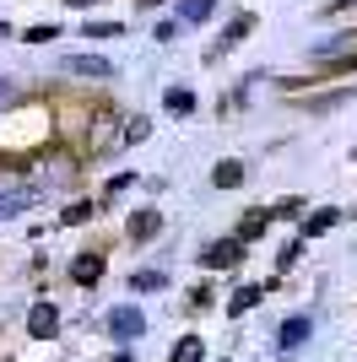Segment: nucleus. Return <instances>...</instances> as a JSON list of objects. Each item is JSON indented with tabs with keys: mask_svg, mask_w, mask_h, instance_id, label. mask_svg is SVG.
I'll list each match as a JSON object with an SVG mask.
<instances>
[{
	"mask_svg": "<svg viewBox=\"0 0 357 362\" xmlns=\"http://www.w3.org/2000/svg\"><path fill=\"white\" fill-rule=\"evenodd\" d=\"M336 222H341V211H336V206H314V211L303 216V238H325Z\"/></svg>",
	"mask_w": 357,
	"mask_h": 362,
	"instance_id": "9",
	"label": "nucleus"
},
{
	"mask_svg": "<svg viewBox=\"0 0 357 362\" xmlns=\"http://www.w3.org/2000/svg\"><path fill=\"white\" fill-rule=\"evenodd\" d=\"M271 216L276 222H298V216H309V206L303 200H282V206H271Z\"/></svg>",
	"mask_w": 357,
	"mask_h": 362,
	"instance_id": "19",
	"label": "nucleus"
},
{
	"mask_svg": "<svg viewBox=\"0 0 357 362\" xmlns=\"http://www.w3.org/2000/svg\"><path fill=\"white\" fill-rule=\"evenodd\" d=\"M298 259H303V238H293V243L282 249V255H276V271H293Z\"/></svg>",
	"mask_w": 357,
	"mask_h": 362,
	"instance_id": "22",
	"label": "nucleus"
},
{
	"mask_svg": "<svg viewBox=\"0 0 357 362\" xmlns=\"http://www.w3.org/2000/svg\"><path fill=\"white\" fill-rule=\"evenodd\" d=\"M60 71H65V76H92V81H114V60H103V54H87V49L65 54V60H60Z\"/></svg>",
	"mask_w": 357,
	"mask_h": 362,
	"instance_id": "2",
	"label": "nucleus"
},
{
	"mask_svg": "<svg viewBox=\"0 0 357 362\" xmlns=\"http://www.w3.org/2000/svg\"><path fill=\"white\" fill-rule=\"evenodd\" d=\"M65 6H71V11H81V6H92V0H65Z\"/></svg>",
	"mask_w": 357,
	"mask_h": 362,
	"instance_id": "28",
	"label": "nucleus"
},
{
	"mask_svg": "<svg viewBox=\"0 0 357 362\" xmlns=\"http://www.w3.org/2000/svg\"><path fill=\"white\" fill-rule=\"evenodd\" d=\"M33 206V189H0V216H22Z\"/></svg>",
	"mask_w": 357,
	"mask_h": 362,
	"instance_id": "12",
	"label": "nucleus"
},
{
	"mask_svg": "<svg viewBox=\"0 0 357 362\" xmlns=\"http://www.w3.org/2000/svg\"><path fill=\"white\" fill-rule=\"evenodd\" d=\"M217 0H178V22H206Z\"/></svg>",
	"mask_w": 357,
	"mask_h": 362,
	"instance_id": "16",
	"label": "nucleus"
},
{
	"mask_svg": "<svg viewBox=\"0 0 357 362\" xmlns=\"http://www.w3.org/2000/svg\"><path fill=\"white\" fill-rule=\"evenodd\" d=\"M163 103L174 108V114H190V108H195V92H190V87H174V92L163 98Z\"/></svg>",
	"mask_w": 357,
	"mask_h": 362,
	"instance_id": "20",
	"label": "nucleus"
},
{
	"mask_svg": "<svg viewBox=\"0 0 357 362\" xmlns=\"http://www.w3.org/2000/svg\"><path fill=\"white\" fill-rule=\"evenodd\" d=\"M271 222H276L271 211H249L244 222H238V238H244V243H249V238H266V227H271Z\"/></svg>",
	"mask_w": 357,
	"mask_h": 362,
	"instance_id": "13",
	"label": "nucleus"
},
{
	"mask_svg": "<svg viewBox=\"0 0 357 362\" xmlns=\"http://www.w3.org/2000/svg\"><path fill=\"white\" fill-rule=\"evenodd\" d=\"M147 130H152L147 119H130V130H125V146H135V141H147Z\"/></svg>",
	"mask_w": 357,
	"mask_h": 362,
	"instance_id": "25",
	"label": "nucleus"
},
{
	"mask_svg": "<svg viewBox=\"0 0 357 362\" xmlns=\"http://www.w3.org/2000/svg\"><path fill=\"white\" fill-rule=\"evenodd\" d=\"M0 38H11V22H0Z\"/></svg>",
	"mask_w": 357,
	"mask_h": 362,
	"instance_id": "29",
	"label": "nucleus"
},
{
	"mask_svg": "<svg viewBox=\"0 0 357 362\" xmlns=\"http://www.w3.org/2000/svg\"><path fill=\"white\" fill-rule=\"evenodd\" d=\"M119 22H92V28H81V38H119Z\"/></svg>",
	"mask_w": 357,
	"mask_h": 362,
	"instance_id": "23",
	"label": "nucleus"
},
{
	"mask_svg": "<svg viewBox=\"0 0 357 362\" xmlns=\"http://www.w3.org/2000/svg\"><path fill=\"white\" fill-rule=\"evenodd\" d=\"M130 184H135V173H114V179H108V189H103V200L125 195V189H130Z\"/></svg>",
	"mask_w": 357,
	"mask_h": 362,
	"instance_id": "24",
	"label": "nucleus"
},
{
	"mask_svg": "<svg viewBox=\"0 0 357 362\" xmlns=\"http://www.w3.org/2000/svg\"><path fill=\"white\" fill-rule=\"evenodd\" d=\"M346 6H357V0H325L319 11H325V16H336V11H346Z\"/></svg>",
	"mask_w": 357,
	"mask_h": 362,
	"instance_id": "27",
	"label": "nucleus"
},
{
	"mask_svg": "<svg viewBox=\"0 0 357 362\" xmlns=\"http://www.w3.org/2000/svg\"><path fill=\"white\" fill-rule=\"evenodd\" d=\"M28 335H33V341H55V335H60V308H55V303H33Z\"/></svg>",
	"mask_w": 357,
	"mask_h": 362,
	"instance_id": "6",
	"label": "nucleus"
},
{
	"mask_svg": "<svg viewBox=\"0 0 357 362\" xmlns=\"http://www.w3.org/2000/svg\"><path fill=\"white\" fill-rule=\"evenodd\" d=\"M130 287H135V292H163V287H168V276H163V271H135V276H130Z\"/></svg>",
	"mask_w": 357,
	"mask_h": 362,
	"instance_id": "18",
	"label": "nucleus"
},
{
	"mask_svg": "<svg viewBox=\"0 0 357 362\" xmlns=\"http://www.w3.org/2000/svg\"><path fill=\"white\" fill-rule=\"evenodd\" d=\"M178 38V22H157V44H174Z\"/></svg>",
	"mask_w": 357,
	"mask_h": 362,
	"instance_id": "26",
	"label": "nucleus"
},
{
	"mask_svg": "<svg viewBox=\"0 0 357 362\" xmlns=\"http://www.w3.org/2000/svg\"><path fill=\"white\" fill-rule=\"evenodd\" d=\"M108 330H114V341H141L147 335V314L135 303H119L114 314H108Z\"/></svg>",
	"mask_w": 357,
	"mask_h": 362,
	"instance_id": "3",
	"label": "nucleus"
},
{
	"mask_svg": "<svg viewBox=\"0 0 357 362\" xmlns=\"http://www.w3.org/2000/svg\"><path fill=\"white\" fill-rule=\"evenodd\" d=\"M168 362H206V341H200V335H184Z\"/></svg>",
	"mask_w": 357,
	"mask_h": 362,
	"instance_id": "15",
	"label": "nucleus"
},
{
	"mask_svg": "<svg viewBox=\"0 0 357 362\" xmlns=\"http://www.w3.org/2000/svg\"><path fill=\"white\" fill-rule=\"evenodd\" d=\"M0 98H11V87H6V81H0Z\"/></svg>",
	"mask_w": 357,
	"mask_h": 362,
	"instance_id": "30",
	"label": "nucleus"
},
{
	"mask_svg": "<svg viewBox=\"0 0 357 362\" xmlns=\"http://www.w3.org/2000/svg\"><path fill=\"white\" fill-rule=\"evenodd\" d=\"M211 184H217V189H238V184H244V163H238V157L217 163V168H211Z\"/></svg>",
	"mask_w": 357,
	"mask_h": 362,
	"instance_id": "11",
	"label": "nucleus"
},
{
	"mask_svg": "<svg viewBox=\"0 0 357 362\" xmlns=\"http://www.w3.org/2000/svg\"><path fill=\"white\" fill-rule=\"evenodd\" d=\"M22 38H28V44H49V38H60V28H55V22H33Z\"/></svg>",
	"mask_w": 357,
	"mask_h": 362,
	"instance_id": "21",
	"label": "nucleus"
},
{
	"mask_svg": "<svg viewBox=\"0 0 357 362\" xmlns=\"http://www.w3.org/2000/svg\"><path fill=\"white\" fill-rule=\"evenodd\" d=\"M314 335V319L309 314H293V319H282V330H276V346L282 351H298L303 341Z\"/></svg>",
	"mask_w": 357,
	"mask_h": 362,
	"instance_id": "7",
	"label": "nucleus"
},
{
	"mask_svg": "<svg viewBox=\"0 0 357 362\" xmlns=\"http://www.w3.org/2000/svg\"><path fill=\"white\" fill-rule=\"evenodd\" d=\"M238 259H244V238H217V243L200 249V265H206V271H233Z\"/></svg>",
	"mask_w": 357,
	"mask_h": 362,
	"instance_id": "4",
	"label": "nucleus"
},
{
	"mask_svg": "<svg viewBox=\"0 0 357 362\" xmlns=\"http://www.w3.org/2000/svg\"><path fill=\"white\" fill-rule=\"evenodd\" d=\"M87 216H98V206H92V200H71V206L60 211V222H65V227H76V222H87Z\"/></svg>",
	"mask_w": 357,
	"mask_h": 362,
	"instance_id": "17",
	"label": "nucleus"
},
{
	"mask_svg": "<svg viewBox=\"0 0 357 362\" xmlns=\"http://www.w3.org/2000/svg\"><path fill=\"white\" fill-rule=\"evenodd\" d=\"M260 298H266V287H238L233 298H227V314H233V319H238V314H249Z\"/></svg>",
	"mask_w": 357,
	"mask_h": 362,
	"instance_id": "14",
	"label": "nucleus"
},
{
	"mask_svg": "<svg viewBox=\"0 0 357 362\" xmlns=\"http://www.w3.org/2000/svg\"><path fill=\"white\" fill-rule=\"evenodd\" d=\"M157 233H163V211H152V206H147V211H135V216H130V238H135V243L157 238Z\"/></svg>",
	"mask_w": 357,
	"mask_h": 362,
	"instance_id": "10",
	"label": "nucleus"
},
{
	"mask_svg": "<svg viewBox=\"0 0 357 362\" xmlns=\"http://www.w3.org/2000/svg\"><path fill=\"white\" fill-rule=\"evenodd\" d=\"M71 281L76 287H98V281H103V255H76L71 259Z\"/></svg>",
	"mask_w": 357,
	"mask_h": 362,
	"instance_id": "8",
	"label": "nucleus"
},
{
	"mask_svg": "<svg viewBox=\"0 0 357 362\" xmlns=\"http://www.w3.org/2000/svg\"><path fill=\"white\" fill-rule=\"evenodd\" d=\"M314 60H319V65H341V71H352V65H357V28H352V33H336L330 44H314Z\"/></svg>",
	"mask_w": 357,
	"mask_h": 362,
	"instance_id": "1",
	"label": "nucleus"
},
{
	"mask_svg": "<svg viewBox=\"0 0 357 362\" xmlns=\"http://www.w3.org/2000/svg\"><path fill=\"white\" fill-rule=\"evenodd\" d=\"M249 33H254V16H249V11H244V16H233V22L222 28V38H217V44L206 49V65H211V60H222V54H233V49L244 44Z\"/></svg>",
	"mask_w": 357,
	"mask_h": 362,
	"instance_id": "5",
	"label": "nucleus"
}]
</instances>
